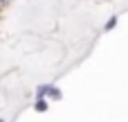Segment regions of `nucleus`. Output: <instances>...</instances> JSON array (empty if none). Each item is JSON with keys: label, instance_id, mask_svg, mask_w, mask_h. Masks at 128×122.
I'll list each match as a JSON object with an SVG mask.
<instances>
[{"label": "nucleus", "instance_id": "obj_1", "mask_svg": "<svg viewBox=\"0 0 128 122\" xmlns=\"http://www.w3.org/2000/svg\"><path fill=\"white\" fill-rule=\"evenodd\" d=\"M115 23H117V18H110V20H108V25H106V29H110V27H115Z\"/></svg>", "mask_w": 128, "mask_h": 122}, {"label": "nucleus", "instance_id": "obj_2", "mask_svg": "<svg viewBox=\"0 0 128 122\" xmlns=\"http://www.w3.org/2000/svg\"><path fill=\"white\" fill-rule=\"evenodd\" d=\"M36 109H38V111H45V102H43V100H38V104H36Z\"/></svg>", "mask_w": 128, "mask_h": 122}]
</instances>
